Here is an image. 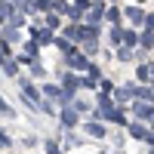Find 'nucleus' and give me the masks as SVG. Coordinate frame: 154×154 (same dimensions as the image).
I'll return each instance as SVG.
<instances>
[{
  "label": "nucleus",
  "mask_w": 154,
  "mask_h": 154,
  "mask_svg": "<svg viewBox=\"0 0 154 154\" xmlns=\"http://www.w3.org/2000/svg\"><path fill=\"white\" fill-rule=\"evenodd\" d=\"M139 77H142V80H148V77H154V68H139Z\"/></svg>",
  "instance_id": "3"
},
{
  "label": "nucleus",
  "mask_w": 154,
  "mask_h": 154,
  "mask_svg": "<svg viewBox=\"0 0 154 154\" xmlns=\"http://www.w3.org/2000/svg\"><path fill=\"white\" fill-rule=\"evenodd\" d=\"M6 142H9V139H6V136H0V145H6Z\"/></svg>",
  "instance_id": "4"
},
{
  "label": "nucleus",
  "mask_w": 154,
  "mask_h": 154,
  "mask_svg": "<svg viewBox=\"0 0 154 154\" xmlns=\"http://www.w3.org/2000/svg\"><path fill=\"white\" fill-rule=\"evenodd\" d=\"M68 65H71V68H86V59H83V56H71Z\"/></svg>",
  "instance_id": "1"
},
{
  "label": "nucleus",
  "mask_w": 154,
  "mask_h": 154,
  "mask_svg": "<svg viewBox=\"0 0 154 154\" xmlns=\"http://www.w3.org/2000/svg\"><path fill=\"white\" fill-rule=\"evenodd\" d=\"M86 130H89V136H105V126H96V123H89Z\"/></svg>",
  "instance_id": "2"
}]
</instances>
